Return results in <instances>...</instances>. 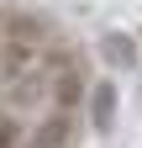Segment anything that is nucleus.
I'll list each match as a JSON object with an SVG mask.
<instances>
[{
	"label": "nucleus",
	"instance_id": "4",
	"mask_svg": "<svg viewBox=\"0 0 142 148\" xmlns=\"http://www.w3.org/2000/svg\"><path fill=\"white\" fill-rule=\"evenodd\" d=\"M58 101H63V106L79 101V74H74V69H63V79H58Z\"/></svg>",
	"mask_w": 142,
	"mask_h": 148
},
{
	"label": "nucleus",
	"instance_id": "2",
	"mask_svg": "<svg viewBox=\"0 0 142 148\" xmlns=\"http://www.w3.org/2000/svg\"><path fill=\"white\" fill-rule=\"evenodd\" d=\"M90 122H95V132H111V127H116V90L111 85H95L90 90Z\"/></svg>",
	"mask_w": 142,
	"mask_h": 148
},
{
	"label": "nucleus",
	"instance_id": "3",
	"mask_svg": "<svg viewBox=\"0 0 142 148\" xmlns=\"http://www.w3.org/2000/svg\"><path fill=\"white\" fill-rule=\"evenodd\" d=\"M105 58H111L116 69H132V64H137V53H132V37L111 32V37H105Z\"/></svg>",
	"mask_w": 142,
	"mask_h": 148
},
{
	"label": "nucleus",
	"instance_id": "1",
	"mask_svg": "<svg viewBox=\"0 0 142 148\" xmlns=\"http://www.w3.org/2000/svg\"><path fill=\"white\" fill-rule=\"evenodd\" d=\"M68 132H74V127H68V111H58V116H47L37 132H32L26 148H68Z\"/></svg>",
	"mask_w": 142,
	"mask_h": 148
}]
</instances>
